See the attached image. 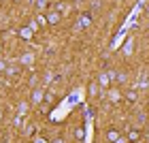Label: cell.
<instances>
[{"mask_svg":"<svg viewBox=\"0 0 149 143\" xmlns=\"http://www.w3.org/2000/svg\"><path fill=\"white\" fill-rule=\"evenodd\" d=\"M104 139L109 141V143H117V141L121 139L119 128H117V126H109V128H107V132H104Z\"/></svg>","mask_w":149,"mask_h":143,"instance_id":"2","label":"cell"},{"mask_svg":"<svg viewBox=\"0 0 149 143\" xmlns=\"http://www.w3.org/2000/svg\"><path fill=\"white\" fill-rule=\"evenodd\" d=\"M141 137H143L141 128H136V126H128V130H126V139H128V143H136V141H141Z\"/></svg>","mask_w":149,"mask_h":143,"instance_id":"1","label":"cell"},{"mask_svg":"<svg viewBox=\"0 0 149 143\" xmlns=\"http://www.w3.org/2000/svg\"><path fill=\"white\" fill-rule=\"evenodd\" d=\"M6 77H19L22 75V64H9V69H6Z\"/></svg>","mask_w":149,"mask_h":143,"instance_id":"6","label":"cell"},{"mask_svg":"<svg viewBox=\"0 0 149 143\" xmlns=\"http://www.w3.org/2000/svg\"><path fill=\"white\" fill-rule=\"evenodd\" d=\"M124 51H126V53H130V51H132V41H128V43H126V47H124Z\"/></svg>","mask_w":149,"mask_h":143,"instance_id":"18","label":"cell"},{"mask_svg":"<svg viewBox=\"0 0 149 143\" xmlns=\"http://www.w3.org/2000/svg\"><path fill=\"white\" fill-rule=\"evenodd\" d=\"M107 96H109V98L113 100V103H119V100L124 98V92H117V90H109V92H107Z\"/></svg>","mask_w":149,"mask_h":143,"instance_id":"9","label":"cell"},{"mask_svg":"<svg viewBox=\"0 0 149 143\" xmlns=\"http://www.w3.org/2000/svg\"><path fill=\"white\" fill-rule=\"evenodd\" d=\"M136 143H143V141H136Z\"/></svg>","mask_w":149,"mask_h":143,"instance_id":"25","label":"cell"},{"mask_svg":"<svg viewBox=\"0 0 149 143\" xmlns=\"http://www.w3.org/2000/svg\"><path fill=\"white\" fill-rule=\"evenodd\" d=\"M45 96H47V92L45 90H40V88H34V90H32V96H30V100L34 105H40L45 100Z\"/></svg>","mask_w":149,"mask_h":143,"instance_id":"3","label":"cell"},{"mask_svg":"<svg viewBox=\"0 0 149 143\" xmlns=\"http://www.w3.org/2000/svg\"><path fill=\"white\" fill-rule=\"evenodd\" d=\"M83 137H85L83 126H77V128H74V139H77V141H83Z\"/></svg>","mask_w":149,"mask_h":143,"instance_id":"11","label":"cell"},{"mask_svg":"<svg viewBox=\"0 0 149 143\" xmlns=\"http://www.w3.org/2000/svg\"><path fill=\"white\" fill-rule=\"evenodd\" d=\"M36 24L38 26H49L47 24V15H36Z\"/></svg>","mask_w":149,"mask_h":143,"instance_id":"15","label":"cell"},{"mask_svg":"<svg viewBox=\"0 0 149 143\" xmlns=\"http://www.w3.org/2000/svg\"><path fill=\"white\" fill-rule=\"evenodd\" d=\"M92 22H94V19H92L90 13H81V15H79V26H81V28H90Z\"/></svg>","mask_w":149,"mask_h":143,"instance_id":"7","label":"cell"},{"mask_svg":"<svg viewBox=\"0 0 149 143\" xmlns=\"http://www.w3.org/2000/svg\"><path fill=\"white\" fill-rule=\"evenodd\" d=\"M0 56H2V43H0Z\"/></svg>","mask_w":149,"mask_h":143,"instance_id":"22","label":"cell"},{"mask_svg":"<svg viewBox=\"0 0 149 143\" xmlns=\"http://www.w3.org/2000/svg\"><path fill=\"white\" fill-rule=\"evenodd\" d=\"M32 143H51V141H47L45 137H40V135H36V137L32 139Z\"/></svg>","mask_w":149,"mask_h":143,"instance_id":"16","label":"cell"},{"mask_svg":"<svg viewBox=\"0 0 149 143\" xmlns=\"http://www.w3.org/2000/svg\"><path fill=\"white\" fill-rule=\"evenodd\" d=\"M145 11H147V15H149V4H147V9H145Z\"/></svg>","mask_w":149,"mask_h":143,"instance_id":"23","label":"cell"},{"mask_svg":"<svg viewBox=\"0 0 149 143\" xmlns=\"http://www.w3.org/2000/svg\"><path fill=\"white\" fill-rule=\"evenodd\" d=\"M111 83V73H100L98 75V86L100 88H109Z\"/></svg>","mask_w":149,"mask_h":143,"instance_id":"8","label":"cell"},{"mask_svg":"<svg viewBox=\"0 0 149 143\" xmlns=\"http://www.w3.org/2000/svg\"><path fill=\"white\" fill-rule=\"evenodd\" d=\"M2 118H4V111H2V109H0V122H2Z\"/></svg>","mask_w":149,"mask_h":143,"instance_id":"21","label":"cell"},{"mask_svg":"<svg viewBox=\"0 0 149 143\" xmlns=\"http://www.w3.org/2000/svg\"><path fill=\"white\" fill-rule=\"evenodd\" d=\"M115 2H124V0H115Z\"/></svg>","mask_w":149,"mask_h":143,"instance_id":"24","label":"cell"},{"mask_svg":"<svg viewBox=\"0 0 149 143\" xmlns=\"http://www.w3.org/2000/svg\"><path fill=\"white\" fill-rule=\"evenodd\" d=\"M51 143H66V141H64V139H62V137H56V139H53V141H51Z\"/></svg>","mask_w":149,"mask_h":143,"instance_id":"19","label":"cell"},{"mask_svg":"<svg viewBox=\"0 0 149 143\" xmlns=\"http://www.w3.org/2000/svg\"><path fill=\"white\" fill-rule=\"evenodd\" d=\"M60 22H62V15H60V13H58L56 9L47 13V24H49V26H58Z\"/></svg>","mask_w":149,"mask_h":143,"instance_id":"4","label":"cell"},{"mask_svg":"<svg viewBox=\"0 0 149 143\" xmlns=\"http://www.w3.org/2000/svg\"><path fill=\"white\" fill-rule=\"evenodd\" d=\"M32 58H34L32 53H24L22 60H19V64H32Z\"/></svg>","mask_w":149,"mask_h":143,"instance_id":"13","label":"cell"},{"mask_svg":"<svg viewBox=\"0 0 149 143\" xmlns=\"http://www.w3.org/2000/svg\"><path fill=\"white\" fill-rule=\"evenodd\" d=\"M4 77H6V75H0V88H2V86H4V81H6Z\"/></svg>","mask_w":149,"mask_h":143,"instance_id":"20","label":"cell"},{"mask_svg":"<svg viewBox=\"0 0 149 143\" xmlns=\"http://www.w3.org/2000/svg\"><path fill=\"white\" fill-rule=\"evenodd\" d=\"M124 98H126L130 105H134V103H139V92L132 90V88H128V90H124Z\"/></svg>","mask_w":149,"mask_h":143,"instance_id":"5","label":"cell"},{"mask_svg":"<svg viewBox=\"0 0 149 143\" xmlns=\"http://www.w3.org/2000/svg\"><path fill=\"white\" fill-rule=\"evenodd\" d=\"M53 9H56V11L60 13V15H64V13L68 11V4H66V2H58L56 6H53Z\"/></svg>","mask_w":149,"mask_h":143,"instance_id":"12","label":"cell"},{"mask_svg":"<svg viewBox=\"0 0 149 143\" xmlns=\"http://www.w3.org/2000/svg\"><path fill=\"white\" fill-rule=\"evenodd\" d=\"M98 94H100V86H98V81H92V83H90V96H92V98H96Z\"/></svg>","mask_w":149,"mask_h":143,"instance_id":"10","label":"cell"},{"mask_svg":"<svg viewBox=\"0 0 149 143\" xmlns=\"http://www.w3.org/2000/svg\"><path fill=\"white\" fill-rule=\"evenodd\" d=\"M36 6H38L40 11H43V9H47V0H36Z\"/></svg>","mask_w":149,"mask_h":143,"instance_id":"17","label":"cell"},{"mask_svg":"<svg viewBox=\"0 0 149 143\" xmlns=\"http://www.w3.org/2000/svg\"><path fill=\"white\" fill-rule=\"evenodd\" d=\"M6 69H9V62L0 58V75H4V73H6Z\"/></svg>","mask_w":149,"mask_h":143,"instance_id":"14","label":"cell"}]
</instances>
